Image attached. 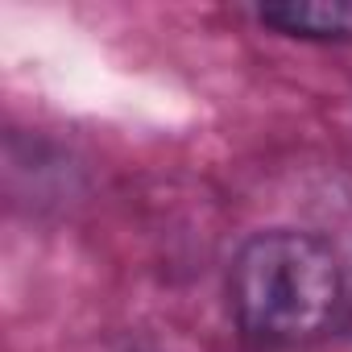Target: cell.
<instances>
[{"label": "cell", "mask_w": 352, "mask_h": 352, "mask_svg": "<svg viewBox=\"0 0 352 352\" xmlns=\"http://www.w3.org/2000/svg\"><path fill=\"white\" fill-rule=\"evenodd\" d=\"M228 298L245 331L278 344L311 340L331 323L340 302L336 253L311 232H257L232 261Z\"/></svg>", "instance_id": "1"}, {"label": "cell", "mask_w": 352, "mask_h": 352, "mask_svg": "<svg viewBox=\"0 0 352 352\" xmlns=\"http://www.w3.org/2000/svg\"><path fill=\"white\" fill-rule=\"evenodd\" d=\"M261 21L294 38H352L348 0H282L261 9Z\"/></svg>", "instance_id": "2"}]
</instances>
